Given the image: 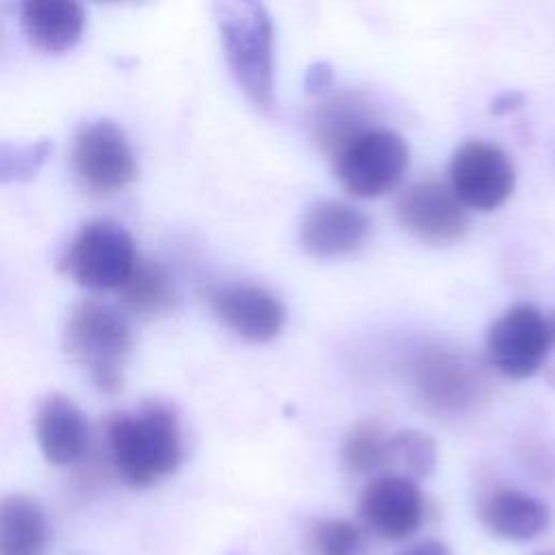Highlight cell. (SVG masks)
Returning <instances> with one entry per match:
<instances>
[{"instance_id": "obj_1", "label": "cell", "mask_w": 555, "mask_h": 555, "mask_svg": "<svg viewBox=\"0 0 555 555\" xmlns=\"http://www.w3.org/2000/svg\"><path fill=\"white\" fill-rule=\"evenodd\" d=\"M115 473L130 488H150L171 475L182 457L180 425L173 410L152 401L134 412H117L106 425Z\"/></svg>"}, {"instance_id": "obj_2", "label": "cell", "mask_w": 555, "mask_h": 555, "mask_svg": "<svg viewBox=\"0 0 555 555\" xmlns=\"http://www.w3.org/2000/svg\"><path fill=\"white\" fill-rule=\"evenodd\" d=\"M215 20L232 78L260 113L275 106L273 22L256 0H223L215 4Z\"/></svg>"}, {"instance_id": "obj_3", "label": "cell", "mask_w": 555, "mask_h": 555, "mask_svg": "<svg viewBox=\"0 0 555 555\" xmlns=\"http://www.w3.org/2000/svg\"><path fill=\"white\" fill-rule=\"evenodd\" d=\"M63 345L104 395L124 388V366L134 336L119 312L95 299L78 301L63 330Z\"/></svg>"}, {"instance_id": "obj_4", "label": "cell", "mask_w": 555, "mask_h": 555, "mask_svg": "<svg viewBox=\"0 0 555 555\" xmlns=\"http://www.w3.org/2000/svg\"><path fill=\"white\" fill-rule=\"evenodd\" d=\"M137 262L132 234L117 221L93 219L74 234L59 269L82 288L117 291Z\"/></svg>"}, {"instance_id": "obj_5", "label": "cell", "mask_w": 555, "mask_h": 555, "mask_svg": "<svg viewBox=\"0 0 555 555\" xmlns=\"http://www.w3.org/2000/svg\"><path fill=\"white\" fill-rule=\"evenodd\" d=\"M69 163L78 184L93 195L124 191L139 176L132 143L113 119L82 124L74 134Z\"/></svg>"}, {"instance_id": "obj_6", "label": "cell", "mask_w": 555, "mask_h": 555, "mask_svg": "<svg viewBox=\"0 0 555 555\" xmlns=\"http://www.w3.org/2000/svg\"><path fill=\"white\" fill-rule=\"evenodd\" d=\"M408 165V143L401 134L386 128H369L334 156L340 186L349 195L364 199L392 191L405 176Z\"/></svg>"}, {"instance_id": "obj_7", "label": "cell", "mask_w": 555, "mask_h": 555, "mask_svg": "<svg viewBox=\"0 0 555 555\" xmlns=\"http://www.w3.org/2000/svg\"><path fill=\"white\" fill-rule=\"evenodd\" d=\"M414 386L425 410L438 416H460L483 399L488 379L468 356L434 347L416 358Z\"/></svg>"}, {"instance_id": "obj_8", "label": "cell", "mask_w": 555, "mask_h": 555, "mask_svg": "<svg viewBox=\"0 0 555 555\" xmlns=\"http://www.w3.org/2000/svg\"><path fill=\"white\" fill-rule=\"evenodd\" d=\"M555 345L548 317L535 306L518 304L507 308L488 330L490 364L512 379H527L540 371Z\"/></svg>"}, {"instance_id": "obj_9", "label": "cell", "mask_w": 555, "mask_h": 555, "mask_svg": "<svg viewBox=\"0 0 555 555\" xmlns=\"http://www.w3.org/2000/svg\"><path fill=\"white\" fill-rule=\"evenodd\" d=\"M449 180V189L464 208L490 212L512 195L516 171L499 145L473 139L453 152Z\"/></svg>"}, {"instance_id": "obj_10", "label": "cell", "mask_w": 555, "mask_h": 555, "mask_svg": "<svg viewBox=\"0 0 555 555\" xmlns=\"http://www.w3.org/2000/svg\"><path fill=\"white\" fill-rule=\"evenodd\" d=\"M395 212L403 230L427 245H451L468 228L466 208L438 180H421L403 189L397 197Z\"/></svg>"}, {"instance_id": "obj_11", "label": "cell", "mask_w": 555, "mask_h": 555, "mask_svg": "<svg viewBox=\"0 0 555 555\" xmlns=\"http://www.w3.org/2000/svg\"><path fill=\"white\" fill-rule=\"evenodd\" d=\"M423 494L416 481L390 473L371 479L358 501L366 529L390 542L410 538L423 522Z\"/></svg>"}, {"instance_id": "obj_12", "label": "cell", "mask_w": 555, "mask_h": 555, "mask_svg": "<svg viewBox=\"0 0 555 555\" xmlns=\"http://www.w3.org/2000/svg\"><path fill=\"white\" fill-rule=\"evenodd\" d=\"M215 317L249 343L273 340L286 319L282 301L267 288L249 282H225L208 293Z\"/></svg>"}, {"instance_id": "obj_13", "label": "cell", "mask_w": 555, "mask_h": 555, "mask_svg": "<svg viewBox=\"0 0 555 555\" xmlns=\"http://www.w3.org/2000/svg\"><path fill=\"white\" fill-rule=\"evenodd\" d=\"M369 230L371 221L360 208L323 199L304 215L299 241L306 254L325 260L356 251L369 236Z\"/></svg>"}, {"instance_id": "obj_14", "label": "cell", "mask_w": 555, "mask_h": 555, "mask_svg": "<svg viewBox=\"0 0 555 555\" xmlns=\"http://www.w3.org/2000/svg\"><path fill=\"white\" fill-rule=\"evenodd\" d=\"M35 436L50 464L69 466L80 460L89 447V423L72 397L50 392L37 405Z\"/></svg>"}, {"instance_id": "obj_15", "label": "cell", "mask_w": 555, "mask_h": 555, "mask_svg": "<svg viewBox=\"0 0 555 555\" xmlns=\"http://www.w3.org/2000/svg\"><path fill=\"white\" fill-rule=\"evenodd\" d=\"M481 525L496 538L529 542L544 533L551 509L544 501L516 488H494L479 505Z\"/></svg>"}, {"instance_id": "obj_16", "label": "cell", "mask_w": 555, "mask_h": 555, "mask_svg": "<svg viewBox=\"0 0 555 555\" xmlns=\"http://www.w3.org/2000/svg\"><path fill=\"white\" fill-rule=\"evenodd\" d=\"M87 13L74 0H28L22 4V30L26 41L46 54L72 50L85 30Z\"/></svg>"}, {"instance_id": "obj_17", "label": "cell", "mask_w": 555, "mask_h": 555, "mask_svg": "<svg viewBox=\"0 0 555 555\" xmlns=\"http://www.w3.org/2000/svg\"><path fill=\"white\" fill-rule=\"evenodd\" d=\"M50 538L43 507L26 494L0 499V555H41Z\"/></svg>"}, {"instance_id": "obj_18", "label": "cell", "mask_w": 555, "mask_h": 555, "mask_svg": "<svg viewBox=\"0 0 555 555\" xmlns=\"http://www.w3.org/2000/svg\"><path fill=\"white\" fill-rule=\"evenodd\" d=\"M371 121L369 104L349 91L325 98L314 115V137L319 147L327 152L332 158L340 147H345L351 139L366 132Z\"/></svg>"}, {"instance_id": "obj_19", "label": "cell", "mask_w": 555, "mask_h": 555, "mask_svg": "<svg viewBox=\"0 0 555 555\" xmlns=\"http://www.w3.org/2000/svg\"><path fill=\"white\" fill-rule=\"evenodd\" d=\"M121 306L143 319L167 314L176 304V286L156 260H141L134 264L128 280L117 288Z\"/></svg>"}, {"instance_id": "obj_20", "label": "cell", "mask_w": 555, "mask_h": 555, "mask_svg": "<svg viewBox=\"0 0 555 555\" xmlns=\"http://www.w3.org/2000/svg\"><path fill=\"white\" fill-rule=\"evenodd\" d=\"M434 468H436V444L427 434L418 429H405L388 438L384 473L401 475L416 481V479L429 477Z\"/></svg>"}, {"instance_id": "obj_21", "label": "cell", "mask_w": 555, "mask_h": 555, "mask_svg": "<svg viewBox=\"0 0 555 555\" xmlns=\"http://www.w3.org/2000/svg\"><path fill=\"white\" fill-rule=\"evenodd\" d=\"M386 431L375 421L356 423L343 442V464L353 475H371L386 466L388 451Z\"/></svg>"}, {"instance_id": "obj_22", "label": "cell", "mask_w": 555, "mask_h": 555, "mask_svg": "<svg viewBox=\"0 0 555 555\" xmlns=\"http://www.w3.org/2000/svg\"><path fill=\"white\" fill-rule=\"evenodd\" d=\"M52 152L48 139H37L30 143H9L0 141V184L26 182L37 176Z\"/></svg>"}, {"instance_id": "obj_23", "label": "cell", "mask_w": 555, "mask_h": 555, "mask_svg": "<svg viewBox=\"0 0 555 555\" xmlns=\"http://www.w3.org/2000/svg\"><path fill=\"white\" fill-rule=\"evenodd\" d=\"M308 548L312 555H360L362 531L345 518L317 520L308 531Z\"/></svg>"}, {"instance_id": "obj_24", "label": "cell", "mask_w": 555, "mask_h": 555, "mask_svg": "<svg viewBox=\"0 0 555 555\" xmlns=\"http://www.w3.org/2000/svg\"><path fill=\"white\" fill-rule=\"evenodd\" d=\"M332 80H334V72H332V67H330L327 63H323V61L310 65L308 72H306V78H304L306 89H308L310 93H323V91H327V89L332 87Z\"/></svg>"}, {"instance_id": "obj_25", "label": "cell", "mask_w": 555, "mask_h": 555, "mask_svg": "<svg viewBox=\"0 0 555 555\" xmlns=\"http://www.w3.org/2000/svg\"><path fill=\"white\" fill-rule=\"evenodd\" d=\"M525 104V95L520 91H503L492 100V113L494 115H507Z\"/></svg>"}, {"instance_id": "obj_26", "label": "cell", "mask_w": 555, "mask_h": 555, "mask_svg": "<svg viewBox=\"0 0 555 555\" xmlns=\"http://www.w3.org/2000/svg\"><path fill=\"white\" fill-rule=\"evenodd\" d=\"M399 555H451V551L444 542L429 538V540H421V542L403 548Z\"/></svg>"}, {"instance_id": "obj_27", "label": "cell", "mask_w": 555, "mask_h": 555, "mask_svg": "<svg viewBox=\"0 0 555 555\" xmlns=\"http://www.w3.org/2000/svg\"><path fill=\"white\" fill-rule=\"evenodd\" d=\"M535 555H555V551H540V553H535Z\"/></svg>"}, {"instance_id": "obj_28", "label": "cell", "mask_w": 555, "mask_h": 555, "mask_svg": "<svg viewBox=\"0 0 555 555\" xmlns=\"http://www.w3.org/2000/svg\"><path fill=\"white\" fill-rule=\"evenodd\" d=\"M551 323H553V332H555V317H551Z\"/></svg>"}]
</instances>
